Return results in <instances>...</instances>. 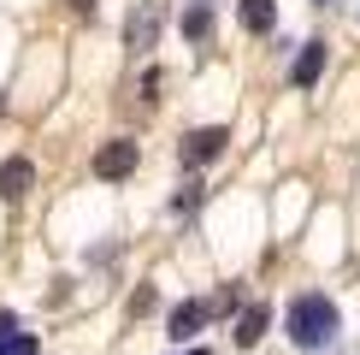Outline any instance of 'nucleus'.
Listing matches in <instances>:
<instances>
[{
	"instance_id": "6",
	"label": "nucleus",
	"mask_w": 360,
	"mask_h": 355,
	"mask_svg": "<svg viewBox=\"0 0 360 355\" xmlns=\"http://www.w3.org/2000/svg\"><path fill=\"white\" fill-rule=\"evenodd\" d=\"M201 325H207V302H177V308H172V337H177V344L195 337Z\"/></svg>"
},
{
	"instance_id": "13",
	"label": "nucleus",
	"mask_w": 360,
	"mask_h": 355,
	"mask_svg": "<svg viewBox=\"0 0 360 355\" xmlns=\"http://www.w3.org/2000/svg\"><path fill=\"white\" fill-rule=\"evenodd\" d=\"M184 355H207V349H184Z\"/></svg>"
},
{
	"instance_id": "3",
	"label": "nucleus",
	"mask_w": 360,
	"mask_h": 355,
	"mask_svg": "<svg viewBox=\"0 0 360 355\" xmlns=\"http://www.w3.org/2000/svg\"><path fill=\"white\" fill-rule=\"evenodd\" d=\"M224 142H231V137H224L219 125H207V130H189L177 154H184V166H207V160H219V154H224Z\"/></svg>"
},
{
	"instance_id": "7",
	"label": "nucleus",
	"mask_w": 360,
	"mask_h": 355,
	"mask_svg": "<svg viewBox=\"0 0 360 355\" xmlns=\"http://www.w3.org/2000/svg\"><path fill=\"white\" fill-rule=\"evenodd\" d=\"M266 325H272V308H266V302H254L248 314L236 320V344H243V349H248V344H260V337H266Z\"/></svg>"
},
{
	"instance_id": "9",
	"label": "nucleus",
	"mask_w": 360,
	"mask_h": 355,
	"mask_svg": "<svg viewBox=\"0 0 360 355\" xmlns=\"http://www.w3.org/2000/svg\"><path fill=\"white\" fill-rule=\"evenodd\" d=\"M272 24H278V0H243V30L266 36Z\"/></svg>"
},
{
	"instance_id": "1",
	"label": "nucleus",
	"mask_w": 360,
	"mask_h": 355,
	"mask_svg": "<svg viewBox=\"0 0 360 355\" xmlns=\"http://www.w3.org/2000/svg\"><path fill=\"white\" fill-rule=\"evenodd\" d=\"M283 325H290V344L325 349L337 337V302H331V296H319V290H302L290 302V314H283Z\"/></svg>"
},
{
	"instance_id": "8",
	"label": "nucleus",
	"mask_w": 360,
	"mask_h": 355,
	"mask_svg": "<svg viewBox=\"0 0 360 355\" xmlns=\"http://www.w3.org/2000/svg\"><path fill=\"white\" fill-rule=\"evenodd\" d=\"M319 71H325V42H307L302 59H295V89H313V83H319Z\"/></svg>"
},
{
	"instance_id": "4",
	"label": "nucleus",
	"mask_w": 360,
	"mask_h": 355,
	"mask_svg": "<svg viewBox=\"0 0 360 355\" xmlns=\"http://www.w3.org/2000/svg\"><path fill=\"white\" fill-rule=\"evenodd\" d=\"M30 184H36V166H30V160H6V166H0V196L6 201H18Z\"/></svg>"
},
{
	"instance_id": "11",
	"label": "nucleus",
	"mask_w": 360,
	"mask_h": 355,
	"mask_svg": "<svg viewBox=\"0 0 360 355\" xmlns=\"http://www.w3.org/2000/svg\"><path fill=\"white\" fill-rule=\"evenodd\" d=\"M0 355H41V344L30 332H12V337H0Z\"/></svg>"
},
{
	"instance_id": "5",
	"label": "nucleus",
	"mask_w": 360,
	"mask_h": 355,
	"mask_svg": "<svg viewBox=\"0 0 360 355\" xmlns=\"http://www.w3.org/2000/svg\"><path fill=\"white\" fill-rule=\"evenodd\" d=\"M154 30H160V6H136L124 36H130V48H154Z\"/></svg>"
},
{
	"instance_id": "2",
	"label": "nucleus",
	"mask_w": 360,
	"mask_h": 355,
	"mask_svg": "<svg viewBox=\"0 0 360 355\" xmlns=\"http://www.w3.org/2000/svg\"><path fill=\"white\" fill-rule=\"evenodd\" d=\"M136 160H142V148L130 142V137H118V142H107V148L95 154V178L118 184V178H130V172H136Z\"/></svg>"
},
{
	"instance_id": "10",
	"label": "nucleus",
	"mask_w": 360,
	"mask_h": 355,
	"mask_svg": "<svg viewBox=\"0 0 360 355\" xmlns=\"http://www.w3.org/2000/svg\"><path fill=\"white\" fill-rule=\"evenodd\" d=\"M184 36H189V42H207V36H213V12H207V6H189V12H184Z\"/></svg>"
},
{
	"instance_id": "12",
	"label": "nucleus",
	"mask_w": 360,
	"mask_h": 355,
	"mask_svg": "<svg viewBox=\"0 0 360 355\" xmlns=\"http://www.w3.org/2000/svg\"><path fill=\"white\" fill-rule=\"evenodd\" d=\"M12 325H18V320H12L6 308H0V337H12Z\"/></svg>"
}]
</instances>
